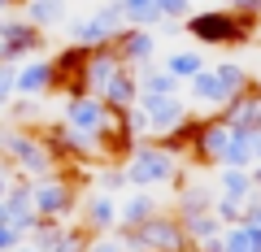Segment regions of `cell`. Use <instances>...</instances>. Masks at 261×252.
I'll list each match as a JSON object with an SVG mask.
<instances>
[{
  "instance_id": "6da1fadb",
  "label": "cell",
  "mask_w": 261,
  "mask_h": 252,
  "mask_svg": "<svg viewBox=\"0 0 261 252\" xmlns=\"http://www.w3.org/2000/svg\"><path fill=\"white\" fill-rule=\"evenodd\" d=\"M178 26L192 35V48H244L257 39L261 18H248L235 9H196Z\"/></svg>"
},
{
  "instance_id": "7a4b0ae2",
  "label": "cell",
  "mask_w": 261,
  "mask_h": 252,
  "mask_svg": "<svg viewBox=\"0 0 261 252\" xmlns=\"http://www.w3.org/2000/svg\"><path fill=\"white\" fill-rule=\"evenodd\" d=\"M183 161L174 152H166L157 139H140L130 148V157L122 161V174H126V187L130 191H157V187L174 183Z\"/></svg>"
},
{
  "instance_id": "3957f363",
  "label": "cell",
  "mask_w": 261,
  "mask_h": 252,
  "mask_svg": "<svg viewBox=\"0 0 261 252\" xmlns=\"http://www.w3.org/2000/svg\"><path fill=\"white\" fill-rule=\"evenodd\" d=\"M113 239L122 243V252H196L192 239L183 235V222L174 213H157L144 226H118Z\"/></svg>"
},
{
  "instance_id": "277c9868",
  "label": "cell",
  "mask_w": 261,
  "mask_h": 252,
  "mask_svg": "<svg viewBox=\"0 0 261 252\" xmlns=\"http://www.w3.org/2000/svg\"><path fill=\"white\" fill-rule=\"evenodd\" d=\"M248 70L235 66V61H218V66H205L196 78H187V100L205 104V109H222L231 96H240L248 87Z\"/></svg>"
},
{
  "instance_id": "5b68a950",
  "label": "cell",
  "mask_w": 261,
  "mask_h": 252,
  "mask_svg": "<svg viewBox=\"0 0 261 252\" xmlns=\"http://www.w3.org/2000/svg\"><path fill=\"white\" fill-rule=\"evenodd\" d=\"M31 191H35V217H74L79 213V183L61 170L44 178H31Z\"/></svg>"
},
{
  "instance_id": "8992f818",
  "label": "cell",
  "mask_w": 261,
  "mask_h": 252,
  "mask_svg": "<svg viewBox=\"0 0 261 252\" xmlns=\"http://www.w3.org/2000/svg\"><path fill=\"white\" fill-rule=\"evenodd\" d=\"M118 31H126V13H122L118 0H105V5H96L92 13H83V18L70 22V44L100 48V44H109Z\"/></svg>"
},
{
  "instance_id": "52a82bcc",
  "label": "cell",
  "mask_w": 261,
  "mask_h": 252,
  "mask_svg": "<svg viewBox=\"0 0 261 252\" xmlns=\"http://www.w3.org/2000/svg\"><path fill=\"white\" fill-rule=\"evenodd\" d=\"M39 48H44V31L31 26L22 13L0 22V66H22V61L39 57Z\"/></svg>"
},
{
  "instance_id": "ba28073f",
  "label": "cell",
  "mask_w": 261,
  "mask_h": 252,
  "mask_svg": "<svg viewBox=\"0 0 261 252\" xmlns=\"http://www.w3.org/2000/svg\"><path fill=\"white\" fill-rule=\"evenodd\" d=\"M135 109L144 113V139H166L178 122L187 118V100L183 96H140Z\"/></svg>"
},
{
  "instance_id": "9c48e42d",
  "label": "cell",
  "mask_w": 261,
  "mask_h": 252,
  "mask_svg": "<svg viewBox=\"0 0 261 252\" xmlns=\"http://www.w3.org/2000/svg\"><path fill=\"white\" fill-rule=\"evenodd\" d=\"M109 118H113V109H105V100L100 96H74V100H65V113H61V122L70 126L74 135H83V139H92L96 144V135L109 126Z\"/></svg>"
},
{
  "instance_id": "30bf717a",
  "label": "cell",
  "mask_w": 261,
  "mask_h": 252,
  "mask_svg": "<svg viewBox=\"0 0 261 252\" xmlns=\"http://www.w3.org/2000/svg\"><path fill=\"white\" fill-rule=\"evenodd\" d=\"M218 118H222L231 131H261V83L257 78H252L240 96H231V100L218 109Z\"/></svg>"
},
{
  "instance_id": "8fae6325",
  "label": "cell",
  "mask_w": 261,
  "mask_h": 252,
  "mask_svg": "<svg viewBox=\"0 0 261 252\" xmlns=\"http://www.w3.org/2000/svg\"><path fill=\"white\" fill-rule=\"evenodd\" d=\"M109 44H113V52L122 57L126 70H144L152 57H157V35H152L148 26H126V31H118Z\"/></svg>"
},
{
  "instance_id": "7c38bea8",
  "label": "cell",
  "mask_w": 261,
  "mask_h": 252,
  "mask_svg": "<svg viewBox=\"0 0 261 252\" xmlns=\"http://www.w3.org/2000/svg\"><path fill=\"white\" fill-rule=\"evenodd\" d=\"M174 217H192V213H214V200H218V187L209 183H192L187 170H178L174 183Z\"/></svg>"
},
{
  "instance_id": "4fadbf2b",
  "label": "cell",
  "mask_w": 261,
  "mask_h": 252,
  "mask_svg": "<svg viewBox=\"0 0 261 252\" xmlns=\"http://www.w3.org/2000/svg\"><path fill=\"white\" fill-rule=\"evenodd\" d=\"M226 144H231V126L214 113V118H205V131H200V139H196L192 161H196V165H222Z\"/></svg>"
},
{
  "instance_id": "5bb4252c",
  "label": "cell",
  "mask_w": 261,
  "mask_h": 252,
  "mask_svg": "<svg viewBox=\"0 0 261 252\" xmlns=\"http://www.w3.org/2000/svg\"><path fill=\"white\" fill-rule=\"evenodd\" d=\"M48 92H57L53 57H31V61H22L18 66V96L39 100V96H48Z\"/></svg>"
},
{
  "instance_id": "9a60e30c",
  "label": "cell",
  "mask_w": 261,
  "mask_h": 252,
  "mask_svg": "<svg viewBox=\"0 0 261 252\" xmlns=\"http://www.w3.org/2000/svg\"><path fill=\"white\" fill-rule=\"evenodd\" d=\"M79 209H83V226L92 231V239H100V235H113V231H118V200H113V196L96 191V196L79 200Z\"/></svg>"
},
{
  "instance_id": "2e32d148",
  "label": "cell",
  "mask_w": 261,
  "mask_h": 252,
  "mask_svg": "<svg viewBox=\"0 0 261 252\" xmlns=\"http://www.w3.org/2000/svg\"><path fill=\"white\" fill-rule=\"evenodd\" d=\"M205 118H209V113H187V118L178 122L174 131H170L166 139H157V144H161L166 152H174L178 161H183V157L192 161V152H196V139H200V131H205Z\"/></svg>"
},
{
  "instance_id": "e0dca14e",
  "label": "cell",
  "mask_w": 261,
  "mask_h": 252,
  "mask_svg": "<svg viewBox=\"0 0 261 252\" xmlns=\"http://www.w3.org/2000/svg\"><path fill=\"white\" fill-rule=\"evenodd\" d=\"M100 100H105V109H113V113L135 109V100H140V78H135V70H118V74L100 87Z\"/></svg>"
},
{
  "instance_id": "ac0fdd59",
  "label": "cell",
  "mask_w": 261,
  "mask_h": 252,
  "mask_svg": "<svg viewBox=\"0 0 261 252\" xmlns=\"http://www.w3.org/2000/svg\"><path fill=\"white\" fill-rule=\"evenodd\" d=\"M118 70H126L122 66V57L113 52V44H100V48H92V52H87V92L92 96H100V87L109 83L113 74H118Z\"/></svg>"
},
{
  "instance_id": "d6986e66",
  "label": "cell",
  "mask_w": 261,
  "mask_h": 252,
  "mask_svg": "<svg viewBox=\"0 0 261 252\" xmlns=\"http://www.w3.org/2000/svg\"><path fill=\"white\" fill-rule=\"evenodd\" d=\"M161 213V200L152 196V191H130L126 200H118V226H144L148 217Z\"/></svg>"
},
{
  "instance_id": "ffe728a7",
  "label": "cell",
  "mask_w": 261,
  "mask_h": 252,
  "mask_svg": "<svg viewBox=\"0 0 261 252\" xmlns=\"http://www.w3.org/2000/svg\"><path fill=\"white\" fill-rule=\"evenodd\" d=\"M205 66H209V61H205V52H200V48H178V52H170L166 61H161V70H170V74H174L178 83L196 78Z\"/></svg>"
},
{
  "instance_id": "44dd1931",
  "label": "cell",
  "mask_w": 261,
  "mask_h": 252,
  "mask_svg": "<svg viewBox=\"0 0 261 252\" xmlns=\"http://www.w3.org/2000/svg\"><path fill=\"white\" fill-rule=\"evenodd\" d=\"M135 78H140V96H178L183 92V83H178L170 70H135Z\"/></svg>"
},
{
  "instance_id": "7402d4cb",
  "label": "cell",
  "mask_w": 261,
  "mask_h": 252,
  "mask_svg": "<svg viewBox=\"0 0 261 252\" xmlns=\"http://www.w3.org/2000/svg\"><path fill=\"white\" fill-rule=\"evenodd\" d=\"M22 18H27L31 26L48 31V26H57V22L65 18V0H27V5H22Z\"/></svg>"
},
{
  "instance_id": "603a6c76",
  "label": "cell",
  "mask_w": 261,
  "mask_h": 252,
  "mask_svg": "<svg viewBox=\"0 0 261 252\" xmlns=\"http://www.w3.org/2000/svg\"><path fill=\"white\" fill-rule=\"evenodd\" d=\"M252 191H257V187H252L248 170H235V165L222 170V178H218V196H222V200H240V205H244Z\"/></svg>"
},
{
  "instance_id": "cb8c5ba5",
  "label": "cell",
  "mask_w": 261,
  "mask_h": 252,
  "mask_svg": "<svg viewBox=\"0 0 261 252\" xmlns=\"http://www.w3.org/2000/svg\"><path fill=\"white\" fill-rule=\"evenodd\" d=\"M183 222V235L192 239V248H200V243H209V239H218V235L226 231L222 222H218L214 213H192V217H178Z\"/></svg>"
},
{
  "instance_id": "d4e9b609",
  "label": "cell",
  "mask_w": 261,
  "mask_h": 252,
  "mask_svg": "<svg viewBox=\"0 0 261 252\" xmlns=\"http://www.w3.org/2000/svg\"><path fill=\"white\" fill-rule=\"evenodd\" d=\"M122 13H126V26H157L161 13H157V0H118Z\"/></svg>"
},
{
  "instance_id": "484cf974",
  "label": "cell",
  "mask_w": 261,
  "mask_h": 252,
  "mask_svg": "<svg viewBox=\"0 0 261 252\" xmlns=\"http://www.w3.org/2000/svg\"><path fill=\"white\" fill-rule=\"evenodd\" d=\"M218 243H222V252H252V226H248V222H240V226H226Z\"/></svg>"
},
{
  "instance_id": "4316f807",
  "label": "cell",
  "mask_w": 261,
  "mask_h": 252,
  "mask_svg": "<svg viewBox=\"0 0 261 252\" xmlns=\"http://www.w3.org/2000/svg\"><path fill=\"white\" fill-rule=\"evenodd\" d=\"M214 217L222 226H240L244 222V205H240V200H222V196H218L214 200Z\"/></svg>"
},
{
  "instance_id": "83f0119b",
  "label": "cell",
  "mask_w": 261,
  "mask_h": 252,
  "mask_svg": "<svg viewBox=\"0 0 261 252\" xmlns=\"http://www.w3.org/2000/svg\"><path fill=\"white\" fill-rule=\"evenodd\" d=\"M157 13L161 22H183L192 18V0H157Z\"/></svg>"
},
{
  "instance_id": "f1b7e54d",
  "label": "cell",
  "mask_w": 261,
  "mask_h": 252,
  "mask_svg": "<svg viewBox=\"0 0 261 252\" xmlns=\"http://www.w3.org/2000/svg\"><path fill=\"white\" fill-rule=\"evenodd\" d=\"M122 187H126V174H122V165L100 170V191H105V196H118Z\"/></svg>"
},
{
  "instance_id": "f546056e",
  "label": "cell",
  "mask_w": 261,
  "mask_h": 252,
  "mask_svg": "<svg viewBox=\"0 0 261 252\" xmlns=\"http://www.w3.org/2000/svg\"><path fill=\"white\" fill-rule=\"evenodd\" d=\"M18 96V66H0V104Z\"/></svg>"
},
{
  "instance_id": "4dcf8cb0",
  "label": "cell",
  "mask_w": 261,
  "mask_h": 252,
  "mask_svg": "<svg viewBox=\"0 0 261 252\" xmlns=\"http://www.w3.org/2000/svg\"><path fill=\"white\" fill-rule=\"evenodd\" d=\"M18 243H22V231L13 222H0V252H13Z\"/></svg>"
},
{
  "instance_id": "1f68e13d",
  "label": "cell",
  "mask_w": 261,
  "mask_h": 252,
  "mask_svg": "<svg viewBox=\"0 0 261 252\" xmlns=\"http://www.w3.org/2000/svg\"><path fill=\"white\" fill-rule=\"evenodd\" d=\"M226 9H235V13H248V18H261V0H231Z\"/></svg>"
},
{
  "instance_id": "d6a6232c",
  "label": "cell",
  "mask_w": 261,
  "mask_h": 252,
  "mask_svg": "<svg viewBox=\"0 0 261 252\" xmlns=\"http://www.w3.org/2000/svg\"><path fill=\"white\" fill-rule=\"evenodd\" d=\"M13 178H18V174H13V170L5 165V161H0V200H5V191H9V183H13Z\"/></svg>"
},
{
  "instance_id": "836d02e7",
  "label": "cell",
  "mask_w": 261,
  "mask_h": 252,
  "mask_svg": "<svg viewBox=\"0 0 261 252\" xmlns=\"http://www.w3.org/2000/svg\"><path fill=\"white\" fill-rule=\"evenodd\" d=\"M248 148H252V165L261 161V131H248Z\"/></svg>"
},
{
  "instance_id": "e575fe53",
  "label": "cell",
  "mask_w": 261,
  "mask_h": 252,
  "mask_svg": "<svg viewBox=\"0 0 261 252\" xmlns=\"http://www.w3.org/2000/svg\"><path fill=\"white\" fill-rule=\"evenodd\" d=\"M248 174H252V187H257V191H261V161H257V165L248 170Z\"/></svg>"
},
{
  "instance_id": "d590c367",
  "label": "cell",
  "mask_w": 261,
  "mask_h": 252,
  "mask_svg": "<svg viewBox=\"0 0 261 252\" xmlns=\"http://www.w3.org/2000/svg\"><path fill=\"white\" fill-rule=\"evenodd\" d=\"M22 5H27V0H0V13L5 9H22Z\"/></svg>"
},
{
  "instance_id": "8d00e7d4",
  "label": "cell",
  "mask_w": 261,
  "mask_h": 252,
  "mask_svg": "<svg viewBox=\"0 0 261 252\" xmlns=\"http://www.w3.org/2000/svg\"><path fill=\"white\" fill-rule=\"evenodd\" d=\"M13 252H39V248H31V243H27V239H22V243H18V248H13Z\"/></svg>"
},
{
  "instance_id": "74e56055",
  "label": "cell",
  "mask_w": 261,
  "mask_h": 252,
  "mask_svg": "<svg viewBox=\"0 0 261 252\" xmlns=\"http://www.w3.org/2000/svg\"><path fill=\"white\" fill-rule=\"evenodd\" d=\"M0 22H5V13H0Z\"/></svg>"
},
{
  "instance_id": "f35d334b",
  "label": "cell",
  "mask_w": 261,
  "mask_h": 252,
  "mask_svg": "<svg viewBox=\"0 0 261 252\" xmlns=\"http://www.w3.org/2000/svg\"><path fill=\"white\" fill-rule=\"evenodd\" d=\"M0 113H5V104H0Z\"/></svg>"
}]
</instances>
